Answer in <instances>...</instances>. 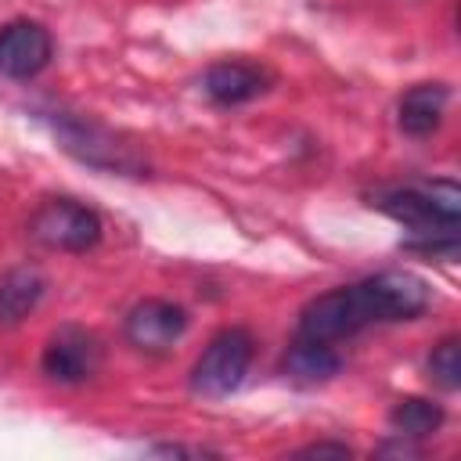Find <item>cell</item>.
Listing matches in <instances>:
<instances>
[{"instance_id": "cell-1", "label": "cell", "mask_w": 461, "mask_h": 461, "mask_svg": "<svg viewBox=\"0 0 461 461\" xmlns=\"http://www.w3.org/2000/svg\"><path fill=\"white\" fill-rule=\"evenodd\" d=\"M429 306V285L411 270H382L360 285H346L310 299L299 313L295 339L339 342L367 324L411 321Z\"/></svg>"}, {"instance_id": "cell-2", "label": "cell", "mask_w": 461, "mask_h": 461, "mask_svg": "<svg viewBox=\"0 0 461 461\" xmlns=\"http://www.w3.org/2000/svg\"><path fill=\"white\" fill-rule=\"evenodd\" d=\"M378 209L411 227L421 241L411 249H421L429 256H454L457 252V216H461V191L454 180H432V184H411L378 194Z\"/></svg>"}, {"instance_id": "cell-3", "label": "cell", "mask_w": 461, "mask_h": 461, "mask_svg": "<svg viewBox=\"0 0 461 461\" xmlns=\"http://www.w3.org/2000/svg\"><path fill=\"white\" fill-rule=\"evenodd\" d=\"M249 364H252V335L245 328H223L209 339V346L194 360L191 389L198 396H209V400L230 396L245 382Z\"/></svg>"}, {"instance_id": "cell-4", "label": "cell", "mask_w": 461, "mask_h": 461, "mask_svg": "<svg viewBox=\"0 0 461 461\" xmlns=\"http://www.w3.org/2000/svg\"><path fill=\"white\" fill-rule=\"evenodd\" d=\"M29 230L40 245L61 249V252H86L101 241V216L72 198H47L36 216L29 220Z\"/></svg>"}, {"instance_id": "cell-5", "label": "cell", "mask_w": 461, "mask_h": 461, "mask_svg": "<svg viewBox=\"0 0 461 461\" xmlns=\"http://www.w3.org/2000/svg\"><path fill=\"white\" fill-rule=\"evenodd\" d=\"M97 364H101V346L86 328L65 324L43 346V371L54 382H65V385L86 382L97 371Z\"/></svg>"}, {"instance_id": "cell-6", "label": "cell", "mask_w": 461, "mask_h": 461, "mask_svg": "<svg viewBox=\"0 0 461 461\" xmlns=\"http://www.w3.org/2000/svg\"><path fill=\"white\" fill-rule=\"evenodd\" d=\"M184 331L187 313L169 299H144L126 313V339L144 353H166L184 339Z\"/></svg>"}, {"instance_id": "cell-7", "label": "cell", "mask_w": 461, "mask_h": 461, "mask_svg": "<svg viewBox=\"0 0 461 461\" xmlns=\"http://www.w3.org/2000/svg\"><path fill=\"white\" fill-rule=\"evenodd\" d=\"M50 32L40 22H11L0 29V76L32 79L50 61Z\"/></svg>"}, {"instance_id": "cell-8", "label": "cell", "mask_w": 461, "mask_h": 461, "mask_svg": "<svg viewBox=\"0 0 461 461\" xmlns=\"http://www.w3.org/2000/svg\"><path fill=\"white\" fill-rule=\"evenodd\" d=\"M270 76L267 68L252 65V61H216L209 65V72L202 76V90L216 101V104H241L252 101L267 90Z\"/></svg>"}, {"instance_id": "cell-9", "label": "cell", "mask_w": 461, "mask_h": 461, "mask_svg": "<svg viewBox=\"0 0 461 461\" xmlns=\"http://www.w3.org/2000/svg\"><path fill=\"white\" fill-rule=\"evenodd\" d=\"M447 101H450V86H443V83H418V86H411L400 97V104H396L400 130L411 133V137H429L443 122Z\"/></svg>"}, {"instance_id": "cell-10", "label": "cell", "mask_w": 461, "mask_h": 461, "mask_svg": "<svg viewBox=\"0 0 461 461\" xmlns=\"http://www.w3.org/2000/svg\"><path fill=\"white\" fill-rule=\"evenodd\" d=\"M43 274L36 267H14L0 277V324H18L25 321L36 303L43 299Z\"/></svg>"}, {"instance_id": "cell-11", "label": "cell", "mask_w": 461, "mask_h": 461, "mask_svg": "<svg viewBox=\"0 0 461 461\" xmlns=\"http://www.w3.org/2000/svg\"><path fill=\"white\" fill-rule=\"evenodd\" d=\"M61 140L68 151H76L90 166H115V169L130 166V158L122 155V144H115L108 133H101L86 122H61Z\"/></svg>"}, {"instance_id": "cell-12", "label": "cell", "mask_w": 461, "mask_h": 461, "mask_svg": "<svg viewBox=\"0 0 461 461\" xmlns=\"http://www.w3.org/2000/svg\"><path fill=\"white\" fill-rule=\"evenodd\" d=\"M339 353L331 349V342H310V339H295L288 357H285V371L299 382H324L339 371Z\"/></svg>"}, {"instance_id": "cell-13", "label": "cell", "mask_w": 461, "mask_h": 461, "mask_svg": "<svg viewBox=\"0 0 461 461\" xmlns=\"http://www.w3.org/2000/svg\"><path fill=\"white\" fill-rule=\"evenodd\" d=\"M389 425L400 439H425L443 425V407L425 396H403L393 403Z\"/></svg>"}, {"instance_id": "cell-14", "label": "cell", "mask_w": 461, "mask_h": 461, "mask_svg": "<svg viewBox=\"0 0 461 461\" xmlns=\"http://www.w3.org/2000/svg\"><path fill=\"white\" fill-rule=\"evenodd\" d=\"M429 375L447 393H454L461 385V349H457V339H443V342L432 346V353H429Z\"/></svg>"}, {"instance_id": "cell-15", "label": "cell", "mask_w": 461, "mask_h": 461, "mask_svg": "<svg viewBox=\"0 0 461 461\" xmlns=\"http://www.w3.org/2000/svg\"><path fill=\"white\" fill-rule=\"evenodd\" d=\"M353 450L346 443H310L303 450H295V457H349Z\"/></svg>"}, {"instance_id": "cell-16", "label": "cell", "mask_w": 461, "mask_h": 461, "mask_svg": "<svg viewBox=\"0 0 461 461\" xmlns=\"http://www.w3.org/2000/svg\"><path fill=\"white\" fill-rule=\"evenodd\" d=\"M155 457H216V450L205 447H180V443H166V447H151Z\"/></svg>"}]
</instances>
